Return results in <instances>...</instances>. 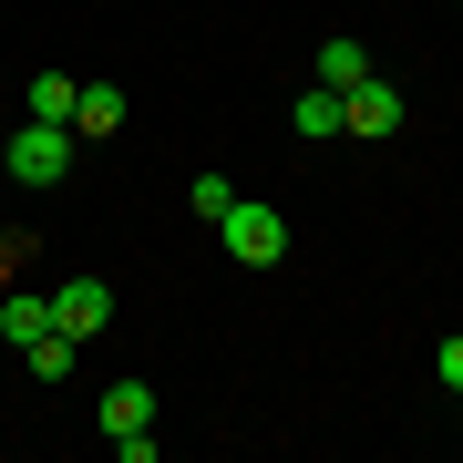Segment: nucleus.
<instances>
[{
    "mask_svg": "<svg viewBox=\"0 0 463 463\" xmlns=\"http://www.w3.org/2000/svg\"><path fill=\"white\" fill-rule=\"evenodd\" d=\"M52 330V298H32V288H0V340H21V350H32Z\"/></svg>",
    "mask_w": 463,
    "mask_h": 463,
    "instance_id": "423d86ee",
    "label": "nucleus"
},
{
    "mask_svg": "<svg viewBox=\"0 0 463 463\" xmlns=\"http://www.w3.org/2000/svg\"><path fill=\"white\" fill-rule=\"evenodd\" d=\"M103 432L124 463H155V381H114L103 392Z\"/></svg>",
    "mask_w": 463,
    "mask_h": 463,
    "instance_id": "7ed1b4c3",
    "label": "nucleus"
},
{
    "mask_svg": "<svg viewBox=\"0 0 463 463\" xmlns=\"http://www.w3.org/2000/svg\"><path fill=\"white\" fill-rule=\"evenodd\" d=\"M103 319H114V288H103V279H62V288H52V330H62V340H93Z\"/></svg>",
    "mask_w": 463,
    "mask_h": 463,
    "instance_id": "20e7f679",
    "label": "nucleus"
},
{
    "mask_svg": "<svg viewBox=\"0 0 463 463\" xmlns=\"http://www.w3.org/2000/svg\"><path fill=\"white\" fill-rule=\"evenodd\" d=\"M124 124V93L114 83H83V103H72V134H114Z\"/></svg>",
    "mask_w": 463,
    "mask_h": 463,
    "instance_id": "9d476101",
    "label": "nucleus"
},
{
    "mask_svg": "<svg viewBox=\"0 0 463 463\" xmlns=\"http://www.w3.org/2000/svg\"><path fill=\"white\" fill-rule=\"evenodd\" d=\"M185 196H196V216H206V227H216V216L237 206V185H227V175H196V185H185Z\"/></svg>",
    "mask_w": 463,
    "mask_h": 463,
    "instance_id": "f8f14e48",
    "label": "nucleus"
},
{
    "mask_svg": "<svg viewBox=\"0 0 463 463\" xmlns=\"http://www.w3.org/2000/svg\"><path fill=\"white\" fill-rule=\"evenodd\" d=\"M432 371H443L453 392H463V340H443V350H432Z\"/></svg>",
    "mask_w": 463,
    "mask_h": 463,
    "instance_id": "ddd939ff",
    "label": "nucleus"
},
{
    "mask_svg": "<svg viewBox=\"0 0 463 463\" xmlns=\"http://www.w3.org/2000/svg\"><path fill=\"white\" fill-rule=\"evenodd\" d=\"M216 237H227V258H237V268H279V258H288V216H279V206H258V196H237L227 216H216Z\"/></svg>",
    "mask_w": 463,
    "mask_h": 463,
    "instance_id": "f03ea898",
    "label": "nucleus"
},
{
    "mask_svg": "<svg viewBox=\"0 0 463 463\" xmlns=\"http://www.w3.org/2000/svg\"><path fill=\"white\" fill-rule=\"evenodd\" d=\"M32 124H72V103H83V83H72V72H32Z\"/></svg>",
    "mask_w": 463,
    "mask_h": 463,
    "instance_id": "0eeeda50",
    "label": "nucleus"
},
{
    "mask_svg": "<svg viewBox=\"0 0 463 463\" xmlns=\"http://www.w3.org/2000/svg\"><path fill=\"white\" fill-rule=\"evenodd\" d=\"M72 350H83V340H62V330H42V340H32V371H42V381H62V371H72Z\"/></svg>",
    "mask_w": 463,
    "mask_h": 463,
    "instance_id": "9b49d317",
    "label": "nucleus"
},
{
    "mask_svg": "<svg viewBox=\"0 0 463 463\" xmlns=\"http://www.w3.org/2000/svg\"><path fill=\"white\" fill-rule=\"evenodd\" d=\"M0 175L11 185H62L72 175V124H11L0 134Z\"/></svg>",
    "mask_w": 463,
    "mask_h": 463,
    "instance_id": "f257e3e1",
    "label": "nucleus"
},
{
    "mask_svg": "<svg viewBox=\"0 0 463 463\" xmlns=\"http://www.w3.org/2000/svg\"><path fill=\"white\" fill-rule=\"evenodd\" d=\"M340 134H402V93L381 83V72H361V83L340 93Z\"/></svg>",
    "mask_w": 463,
    "mask_h": 463,
    "instance_id": "39448f33",
    "label": "nucleus"
},
{
    "mask_svg": "<svg viewBox=\"0 0 463 463\" xmlns=\"http://www.w3.org/2000/svg\"><path fill=\"white\" fill-rule=\"evenodd\" d=\"M361 72H371V52L350 42V32H330V42H319V83H330V93H350Z\"/></svg>",
    "mask_w": 463,
    "mask_h": 463,
    "instance_id": "6e6552de",
    "label": "nucleus"
},
{
    "mask_svg": "<svg viewBox=\"0 0 463 463\" xmlns=\"http://www.w3.org/2000/svg\"><path fill=\"white\" fill-rule=\"evenodd\" d=\"M288 124L309 134V145H330V134H340V93H330V83H309V93L288 103Z\"/></svg>",
    "mask_w": 463,
    "mask_h": 463,
    "instance_id": "1a4fd4ad",
    "label": "nucleus"
}]
</instances>
